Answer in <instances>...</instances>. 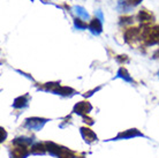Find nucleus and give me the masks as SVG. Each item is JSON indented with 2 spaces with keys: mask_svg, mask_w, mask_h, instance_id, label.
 Segmentation results:
<instances>
[{
  "mask_svg": "<svg viewBox=\"0 0 159 158\" xmlns=\"http://www.w3.org/2000/svg\"><path fill=\"white\" fill-rule=\"evenodd\" d=\"M48 121V119H43V118H29L25 120L24 123V127H27L29 129H40L43 125Z\"/></svg>",
  "mask_w": 159,
  "mask_h": 158,
  "instance_id": "7ed1b4c3",
  "label": "nucleus"
},
{
  "mask_svg": "<svg viewBox=\"0 0 159 158\" xmlns=\"http://www.w3.org/2000/svg\"><path fill=\"white\" fill-rule=\"evenodd\" d=\"M83 120H84V123H87L88 125H93V119L91 118H89V117H83Z\"/></svg>",
  "mask_w": 159,
  "mask_h": 158,
  "instance_id": "2eb2a0df",
  "label": "nucleus"
},
{
  "mask_svg": "<svg viewBox=\"0 0 159 158\" xmlns=\"http://www.w3.org/2000/svg\"><path fill=\"white\" fill-rule=\"evenodd\" d=\"M45 146H46V149L52 156H58L61 146H59V144H57L54 142H45Z\"/></svg>",
  "mask_w": 159,
  "mask_h": 158,
  "instance_id": "9d476101",
  "label": "nucleus"
},
{
  "mask_svg": "<svg viewBox=\"0 0 159 158\" xmlns=\"http://www.w3.org/2000/svg\"><path fill=\"white\" fill-rule=\"evenodd\" d=\"M135 136H143V134L139 131H137L136 128H133V129H128V131H123L121 133L116 135V138L113 140H126V138H130V137H135Z\"/></svg>",
  "mask_w": 159,
  "mask_h": 158,
  "instance_id": "39448f33",
  "label": "nucleus"
},
{
  "mask_svg": "<svg viewBox=\"0 0 159 158\" xmlns=\"http://www.w3.org/2000/svg\"><path fill=\"white\" fill-rule=\"evenodd\" d=\"M77 158H84L83 156H81V157H77Z\"/></svg>",
  "mask_w": 159,
  "mask_h": 158,
  "instance_id": "6ab92c4d",
  "label": "nucleus"
},
{
  "mask_svg": "<svg viewBox=\"0 0 159 158\" xmlns=\"http://www.w3.org/2000/svg\"><path fill=\"white\" fill-rule=\"evenodd\" d=\"M1 134H2V137H1V141H5L6 140V136H7V133L4 128H1Z\"/></svg>",
  "mask_w": 159,
  "mask_h": 158,
  "instance_id": "a211bd4d",
  "label": "nucleus"
},
{
  "mask_svg": "<svg viewBox=\"0 0 159 158\" xmlns=\"http://www.w3.org/2000/svg\"><path fill=\"white\" fill-rule=\"evenodd\" d=\"M89 27L93 32H100L102 31V24H100L99 20L98 19H93L91 21V23L89 24Z\"/></svg>",
  "mask_w": 159,
  "mask_h": 158,
  "instance_id": "f8f14e48",
  "label": "nucleus"
},
{
  "mask_svg": "<svg viewBox=\"0 0 159 158\" xmlns=\"http://www.w3.org/2000/svg\"><path fill=\"white\" fill-rule=\"evenodd\" d=\"M141 38H143L144 42L149 45L159 44V26L145 28L142 31Z\"/></svg>",
  "mask_w": 159,
  "mask_h": 158,
  "instance_id": "f257e3e1",
  "label": "nucleus"
},
{
  "mask_svg": "<svg viewBox=\"0 0 159 158\" xmlns=\"http://www.w3.org/2000/svg\"><path fill=\"white\" fill-rule=\"evenodd\" d=\"M91 110H92L91 104L88 103V102H80V103H77L74 106V112H75L76 114L83 115V117H85Z\"/></svg>",
  "mask_w": 159,
  "mask_h": 158,
  "instance_id": "20e7f679",
  "label": "nucleus"
},
{
  "mask_svg": "<svg viewBox=\"0 0 159 158\" xmlns=\"http://www.w3.org/2000/svg\"><path fill=\"white\" fill-rule=\"evenodd\" d=\"M30 154L28 149V146L19 144V143L13 142L11 148V157L12 158H25Z\"/></svg>",
  "mask_w": 159,
  "mask_h": 158,
  "instance_id": "f03ea898",
  "label": "nucleus"
},
{
  "mask_svg": "<svg viewBox=\"0 0 159 158\" xmlns=\"http://www.w3.org/2000/svg\"><path fill=\"white\" fill-rule=\"evenodd\" d=\"M57 157L58 158H75V154H74V151H72L70 149H67V148H65V146H61L59 154H58Z\"/></svg>",
  "mask_w": 159,
  "mask_h": 158,
  "instance_id": "9b49d317",
  "label": "nucleus"
},
{
  "mask_svg": "<svg viewBox=\"0 0 159 158\" xmlns=\"http://www.w3.org/2000/svg\"><path fill=\"white\" fill-rule=\"evenodd\" d=\"M28 103V99H27V96H21L19 98L15 99L14 102V107H24Z\"/></svg>",
  "mask_w": 159,
  "mask_h": 158,
  "instance_id": "ddd939ff",
  "label": "nucleus"
},
{
  "mask_svg": "<svg viewBox=\"0 0 159 158\" xmlns=\"http://www.w3.org/2000/svg\"><path fill=\"white\" fill-rule=\"evenodd\" d=\"M153 19H155L153 15H152L150 12L145 11V9H143V11H141V12L139 13V20L144 24H148V23H150V22H152Z\"/></svg>",
  "mask_w": 159,
  "mask_h": 158,
  "instance_id": "6e6552de",
  "label": "nucleus"
},
{
  "mask_svg": "<svg viewBox=\"0 0 159 158\" xmlns=\"http://www.w3.org/2000/svg\"><path fill=\"white\" fill-rule=\"evenodd\" d=\"M141 35H142V32L139 31V28H129L125 34V37H126L127 42H134V40H139Z\"/></svg>",
  "mask_w": 159,
  "mask_h": 158,
  "instance_id": "0eeeda50",
  "label": "nucleus"
},
{
  "mask_svg": "<svg viewBox=\"0 0 159 158\" xmlns=\"http://www.w3.org/2000/svg\"><path fill=\"white\" fill-rule=\"evenodd\" d=\"M142 0H127L128 5H133V6H136V5H139Z\"/></svg>",
  "mask_w": 159,
  "mask_h": 158,
  "instance_id": "f3484780",
  "label": "nucleus"
},
{
  "mask_svg": "<svg viewBox=\"0 0 159 158\" xmlns=\"http://www.w3.org/2000/svg\"><path fill=\"white\" fill-rule=\"evenodd\" d=\"M46 151H48V149H46L45 143H40V142L35 143L31 146V149H30V152L32 155H44Z\"/></svg>",
  "mask_w": 159,
  "mask_h": 158,
  "instance_id": "1a4fd4ad",
  "label": "nucleus"
},
{
  "mask_svg": "<svg viewBox=\"0 0 159 158\" xmlns=\"http://www.w3.org/2000/svg\"><path fill=\"white\" fill-rule=\"evenodd\" d=\"M75 23H76V26H77V27H80V28H85V27H87V24L83 23V22H81V21H80V19H76Z\"/></svg>",
  "mask_w": 159,
  "mask_h": 158,
  "instance_id": "dca6fc26",
  "label": "nucleus"
},
{
  "mask_svg": "<svg viewBox=\"0 0 159 158\" xmlns=\"http://www.w3.org/2000/svg\"><path fill=\"white\" fill-rule=\"evenodd\" d=\"M56 92H58V94H60V95L68 96V95H70L69 92H74V90H73L72 88H68V87H59L56 90Z\"/></svg>",
  "mask_w": 159,
  "mask_h": 158,
  "instance_id": "4468645a",
  "label": "nucleus"
},
{
  "mask_svg": "<svg viewBox=\"0 0 159 158\" xmlns=\"http://www.w3.org/2000/svg\"><path fill=\"white\" fill-rule=\"evenodd\" d=\"M81 134L87 143H92L97 141V135L95 134V132L88 127H81Z\"/></svg>",
  "mask_w": 159,
  "mask_h": 158,
  "instance_id": "423d86ee",
  "label": "nucleus"
}]
</instances>
